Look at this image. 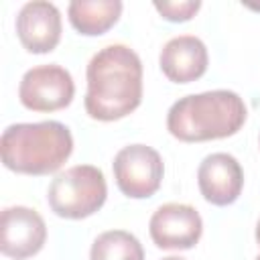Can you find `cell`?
Masks as SVG:
<instances>
[{"mask_svg":"<svg viewBox=\"0 0 260 260\" xmlns=\"http://www.w3.org/2000/svg\"><path fill=\"white\" fill-rule=\"evenodd\" d=\"M85 112L93 120L114 122L142 102V61L126 45H108L87 63Z\"/></svg>","mask_w":260,"mask_h":260,"instance_id":"cell-1","label":"cell"},{"mask_svg":"<svg viewBox=\"0 0 260 260\" xmlns=\"http://www.w3.org/2000/svg\"><path fill=\"white\" fill-rule=\"evenodd\" d=\"M244 100L230 89L191 93L167 114V130L181 142H205L234 136L246 122Z\"/></svg>","mask_w":260,"mask_h":260,"instance_id":"cell-2","label":"cell"},{"mask_svg":"<svg viewBox=\"0 0 260 260\" xmlns=\"http://www.w3.org/2000/svg\"><path fill=\"white\" fill-rule=\"evenodd\" d=\"M73 152L69 128L57 120L12 124L2 132L0 154L6 169L20 175H49Z\"/></svg>","mask_w":260,"mask_h":260,"instance_id":"cell-3","label":"cell"},{"mask_svg":"<svg viewBox=\"0 0 260 260\" xmlns=\"http://www.w3.org/2000/svg\"><path fill=\"white\" fill-rule=\"evenodd\" d=\"M108 197L104 173L93 165H75L59 173L47 191L49 207L65 219H83L93 215Z\"/></svg>","mask_w":260,"mask_h":260,"instance_id":"cell-4","label":"cell"},{"mask_svg":"<svg viewBox=\"0 0 260 260\" xmlns=\"http://www.w3.org/2000/svg\"><path fill=\"white\" fill-rule=\"evenodd\" d=\"M118 189L130 199H144L158 191L165 175L160 154L146 144L124 146L112 162Z\"/></svg>","mask_w":260,"mask_h":260,"instance_id":"cell-5","label":"cell"},{"mask_svg":"<svg viewBox=\"0 0 260 260\" xmlns=\"http://www.w3.org/2000/svg\"><path fill=\"white\" fill-rule=\"evenodd\" d=\"M75 83L71 73L57 65H39L28 69L18 85L20 104L32 112H57L71 104Z\"/></svg>","mask_w":260,"mask_h":260,"instance_id":"cell-6","label":"cell"},{"mask_svg":"<svg viewBox=\"0 0 260 260\" xmlns=\"http://www.w3.org/2000/svg\"><path fill=\"white\" fill-rule=\"evenodd\" d=\"M148 232L162 250H189L199 242L203 221L199 211L187 203H165L152 213Z\"/></svg>","mask_w":260,"mask_h":260,"instance_id":"cell-7","label":"cell"},{"mask_svg":"<svg viewBox=\"0 0 260 260\" xmlns=\"http://www.w3.org/2000/svg\"><path fill=\"white\" fill-rule=\"evenodd\" d=\"M2 240L0 250L4 256L14 260H24L41 252L47 240L45 219L30 207L12 205L2 211L0 217Z\"/></svg>","mask_w":260,"mask_h":260,"instance_id":"cell-8","label":"cell"},{"mask_svg":"<svg viewBox=\"0 0 260 260\" xmlns=\"http://www.w3.org/2000/svg\"><path fill=\"white\" fill-rule=\"evenodd\" d=\"M199 191L211 205H232L244 187V171L228 152L207 154L197 169Z\"/></svg>","mask_w":260,"mask_h":260,"instance_id":"cell-9","label":"cell"},{"mask_svg":"<svg viewBox=\"0 0 260 260\" xmlns=\"http://www.w3.org/2000/svg\"><path fill=\"white\" fill-rule=\"evenodd\" d=\"M16 35L28 53H49L61 41V12L53 2H26L16 16Z\"/></svg>","mask_w":260,"mask_h":260,"instance_id":"cell-10","label":"cell"},{"mask_svg":"<svg viewBox=\"0 0 260 260\" xmlns=\"http://www.w3.org/2000/svg\"><path fill=\"white\" fill-rule=\"evenodd\" d=\"M158 63L169 81L191 83L207 71V47L195 35H179L165 43Z\"/></svg>","mask_w":260,"mask_h":260,"instance_id":"cell-11","label":"cell"},{"mask_svg":"<svg viewBox=\"0 0 260 260\" xmlns=\"http://www.w3.org/2000/svg\"><path fill=\"white\" fill-rule=\"evenodd\" d=\"M122 14L120 0H73L67 8L71 26L85 37L104 35Z\"/></svg>","mask_w":260,"mask_h":260,"instance_id":"cell-12","label":"cell"},{"mask_svg":"<svg viewBox=\"0 0 260 260\" xmlns=\"http://www.w3.org/2000/svg\"><path fill=\"white\" fill-rule=\"evenodd\" d=\"M89 260H144V250L134 234L110 230L93 240Z\"/></svg>","mask_w":260,"mask_h":260,"instance_id":"cell-13","label":"cell"},{"mask_svg":"<svg viewBox=\"0 0 260 260\" xmlns=\"http://www.w3.org/2000/svg\"><path fill=\"white\" fill-rule=\"evenodd\" d=\"M154 8L169 22H185L195 16V12L201 8V2L199 0H179V2L162 0V2H154Z\"/></svg>","mask_w":260,"mask_h":260,"instance_id":"cell-14","label":"cell"},{"mask_svg":"<svg viewBox=\"0 0 260 260\" xmlns=\"http://www.w3.org/2000/svg\"><path fill=\"white\" fill-rule=\"evenodd\" d=\"M256 242H258V246H260V219H258V223H256Z\"/></svg>","mask_w":260,"mask_h":260,"instance_id":"cell-15","label":"cell"},{"mask_svg":"<svg viewBox=\"0 0 260 260\" xmlns=\"http://www.w3.org/2000/svg\"><path fill=\"white\" fill-rule=\"evenodd\" d=\"M162 260H187V258H181V256H167V258H162Z\"/></svg>","mask_w":260,"mask_h":260,"instance_id":"cell-16","label":"cell"},{"mask_svg":"<svg viewBox=\"0 0 260 260\" xmlns=\"http://www.w3.org/2000/svg\"><path fill=\"white\" fill-rule=\"evenodd\" d=\"M256 260H260V256H258V258H256Z\"/></svg>","mask_w":260,"mask_h":260,"instance_id":"cell-17","label":"cell"}]
</instances>
